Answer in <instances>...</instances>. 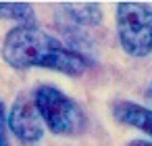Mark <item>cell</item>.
Returning <instances> with one entry per match:
<instances>
[{"mask_svg":"<svg viewBox=\"0 0 152 146\" xmlns=\"http://www.w3.org/2000/svg\"><path fill=\"white\" fill-rule=\"evenodd\" d=\"M113 115L123 125L142 129L144 134H148L152 138V109L131 102V100H117L113 104Z\"/></svg>","mask_w":152,"mask_h":146,"instance_id":"obj_5","label":"cell"},{"mask_svg":"<svg viewBox=\"0 0 152 146\" xmlns=\"http://www.w3.org/2000/svg\"><path fill=\"white\" fill-rule=\"evenodd\" d=\"M61 11L63 17L71 21L73 27H94L102 21V9L98 2H63Z\"/></svg>","mask_w":152,"mask_h":146,"instance_id":"obj_6","label":"cell"},{"mask_svg":"<svg viewBox=\"0 0 152 146\" xmlns=\"http://www.w3.org/2000/svg\"><path fill=\"white\" fill-rule=\"evenodd\" d=\"M148 96L152 98V84H150V88H148Z\"/></svg>","mask_w":152,"mask_h":146,"instance_id":"obj_10","label":"cell"},{"mask_svg":"<svg viewBox=\"0 0 152 146\" xmlns=\"http://www.w3.org/2000/svg\"><path fill=\"white\" fill-rule=\"evenodd\" d=\"M127 146H152V142H148V140H131Z\"/></svg>","mask_w":152,"mask_h":146,"instance_id":"obj_9","label":"cell"},{"mask_svg":"<svg viewBox=\"0 0 152 146\" xmlns=\"http://www.w3.org/2000/svg\"><path fill=\"white\" fill-rule=\"evenodd\" d=\"M7 106H4V102L0 100V146H9V134H7V129H9V121H7Z\"/></svg>","mask_w":152,"mask_h":146,"instance_id":"obj_8","label":"cell"},{"mask_svg":"<svg viewBox=\"0 0 152 146\" xmlns=\"http://www.w3.org/2000/svg\"><path fill=\"white\" fill-rule=\"evenodd\" d=\"M34 104L44 121V127L56 136H77L86 131L88 117L83 109L54 86H38L34 90Z\"/></svg>","mask_w":152,"mask_h":146,"instance_id":"obj_2","label":"cell"},{"mask_svg":"<svg viewBox=\"0 0 152 146\" xmlns=\"http://www.w3.org/2000/svg\"><path fill=\"white\" fill-rule=\"evenodd\" d=\"M7 121H9V129L23 146H36L42 142L44 121L34 104V98L19 96L9 111Z\"/></svg>","mask_w":152,"mask_h":146,"instance_id":"obj_4","label":"cell"},{"mask_svg":"<svg viewBox=\"0 0 152 146\" xmlns=\"http://www.w3.org/2000/svg\"><path fill=\"white\" fill-rule=\"evenodd\" d=\"M0 19L15 21L19 25H36L34 7L27 2H0Z\"/></svg>","mask_w":152,"mask_h":146,"instance_id":"obj_7","label":"cell"},{"mask_svg":"<svg viewBox=\"0 0 152 146\" xmlns=\"http://www.w3.org/2000/svg\"><path fill=\"white\" fill-rule=\"evenodd\" d=\"M115 19L121 48L133 59L148 56L152 52V7L148 2H119Z\"/></svg>","mask_w":152,"mask_h":146,"instance_id":"obj_3","label":"cell"},{"mask_svg":"<svg viewBox=\"0 0 152 146\" xmlns=\"http://www.w3.org/2000/svg\"><path fill=\"white\" fill-rule=\"evenodd\" d=\"M2 59L13 69H50L77 77L88 69L81 52L73 50L38 25H17L2 42Z\"/></svg>","mask_w":152,"mask_h":146,"instance_id":"obj_1","label":"cell"}]
</instances>
